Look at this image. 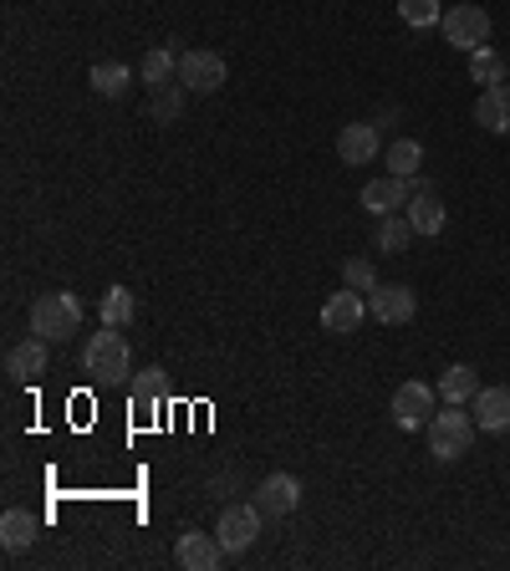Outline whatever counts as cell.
Listing matches in <instances>:
<instances>
[{"label":"cell","mask_w":510,"mask_h":571,"mask_svg":"<svg viewBox=\"0 0 510 571\" xmlns=\"http://www.w3.org/2000/svg\"><path fill=\"white\" fill-rule=\"evenodd\" d=\"M144 82H148V92L179 82V51H174V47H154V51H148V57H144Z\"/></svg>","instance_id":"obj_21"},{"label":"cell","mask_w":510,"mask_h":571,"mask_svg":"<svg viewBox=\"0 0 510 571\" xmlns=\"http://www.w3.org/2000/svg\"><path fill=\"white\" fill-rule=\"evenodd\" d=\"M87 82H92V92H98V98H122V92H128V82H134V72H128L122 61H98V67L87 72Z\"/></svg>","instance_id":"obj_23"},{"label":"cell","mask_w":510,"mask_h":571,"mask_svg":"<svg viewBox=\"0 0 510 571\" xmlns=\"http://www.w3.org/2000/svg\"><path fill=\"white\" fill-rule=\"evenodd\" d=\"M383 158H389V174L413 179V174H419V164H424V144H419V138H393V144L383 148Z\"/></svg>","instance_id":"obj_24"},{"label":"cell","mask_w":510,"mask_h":571,"mask_svg":"<svg viewBox=\"0 0 510 571\" xmlns=\"http://www.w3.org/2000/svg\"><path fill=\"white\" fill-rule=\"evenodd\" d=\"M474 393H480V373H474L470 363L444 367V377H439V398L444 403H470Z\"/></svg>","instance_id":"obj_20"},{"label":"cell","mask_w":510,"mask_h":571,"mask_svg":"<svg viewBox=\"0 0 510 571\" xmlns=\"http://www.w3.org/2000/svg\"><path fill=\"white\" fill-rule=\"evenodd\" d=\"M342 280H347L353 292H373V286H377V270H373V260L353 256V260H347V266H342Z\"/></svg>","instance_id":"obj_29"},{"label":"cell","mask_w":510,"mask_h":571,"mask_svg":"<svg viewBox=\"0 0 510 571\" xmlns=\"http://www.w3.org/2000/svg\"><path fill=\"white\" fill-rule=\"evenodd\" d=\"M164 393H169V377H164V367H144V373L128 383V403H134V419H138V424H148V414H154L158 403H164Z\"/></svg>","instance_id":"obj_17"},{"label":"cell","mask_w":510,"mask_h":571,"mask_svg":"<svg viewBox=\"0 0 510 571\" xmlns=\"http://www.w3.org/2000/svg\"><path fill=\"white\" fill-rule=\"evenodd\" d=\"M225 77H231V67H225L219 51H179V87L184 92L209 98V92L225 87Z\"/></svg>","instance_id":"obj_5"},{"label":"cell","mask_w":510,"mask_h":571,"mask_svg":"<svg viewBox=\"0 0 510 571\" xmlns=\"http://www.w3.org/2000/svg\"><path fill=\"white\" fill-rule=\"evenodd\" d=\"M474 122L486 134H510V82H496L474 98Z\"/></svg>","instance_id":"obj_18"},{"label":"cell","mask_w":510,"mask_h":571,"mask_svg":"<svg viewBox=\"0 0 510 571\" xmlns=\"http://www.w3.org/2000/svg\"><path fill=\"white\" fill-rule=\"evenodd\" d=\"M367 302H363V292H353V286H347V292H332L327 302H322V327L327 332H337V337H347V332H357L367 322Z\"/></svg>","instance_id":"obj_9"},{"label":"cell","mask_w":510,"mask_h":571,"mask_svg":"<svg viewBox=\"0 0 510 571\" xmlns=\"http://www.w3.org/2000/svg\"><path fill=\"white\" fill-rule=\"evenodd\" d=\"M261 521H266V511H261L255 500H251V505H225V511H219V525H215L225 557H241V551H251L255 535H261Z\"/></svg>","instance_id":"obj_6"},{"label":"cell","mask_w":510,"mask_h":571,"mask_svg":"<svg viewBox=\"0 0 510 571\" xmlns=\"http://www.w3.org/2000/svg\"><path fill=\"white\" fill-rule=\"evenodd\" d=\"M383 154V144H377V122H347L337 134V158L347 164V169H363V164H373V158Z\"/></svg>","instance_id":"obj_13"},{"label":"cell","mask_w":510,"mask_h":571,"mask_svg":"<svg viewBox=\"0 0 510 571\" xmlns=\"http://www.w3.org/2000/svg\"><path fill=\"white\" fill-rule=\"evenodd\" d=\"M179 102H184V87L179 82L158 87V92H154V122H174V118H179Z\"/></svg>","instance_id":"obj_28"},{"label":"cell","mask_w":510,"mask_h":571,"mask_svg":"<svg viewBox=\"0 0 510 571\" xmlns=\"http://www.w3.org/2000/svg\"><path fill=\"white\" fill-rule=\"evenodd\" d=\"M470 414L480 434H506L510 429V388H480L470 398Z\"/></svg>","instance_id":"obj_16"},{"label":"cell","mask_w":510,"mask_h":571,"mask_svg":"<svg viewBox=\"0 0 510 571\" xmlns=\"http://www.w3.org/2000/svg\"><path fill=\"white\" fill-rule=\"evenodd\" d=\"M434 388L429 383H419V377H409V383H399V393H393V424L399 429H429V419H434Z\"/></svg>","instance_id":"obj_7"},{"label":"cell","mask_w":510,"mask_h":571,"mask_svg":"<svg viewBox=\"0 0 510 571\" xmlns=\"http://www.w3.org/2000/svg\"><path fill=\"white\" fill-rule=\"evenodd\" d=\"M409 240H413L409 215H383V219H377V250L399 256V250H409Z\"/></svg>","instance_id":"obj_26"},{"label":"cell","mask_w":510,"mask_h":571,"mask_svg":"<svg viewBox=\"0 0 510 571\" xmlns=\"http://www.w3.org/2000/svg\"><path fill=\"white\" fill-rule=\"evenodd\" d=\"M399 21L409 31H429V26L444 21V6L439 0H399Z\"/></svg>","instance_id":"obj_27"},{"label":"cell","mask_w":510,"mask_h":571,"mask_svg":"<svg viewBox=\"0 0 510 571\" xmlns=\"http://www.w3.org/2000/svg\"><path fill=\"white\" fill-rule=\"evenodd\" d=\"M409 195H413V179L383 174V179H367L363 184V199H357V205H363L373 219H383V215H399V209L409 205Z\"/></svg>","instance_id":"obj_8"},{"label":"cell","mask_w":510,"mask_h":571,"mask_svg":"<svg viewBox=\"0 0 510 571\" xmlns=\"http://www.w3.org/2000/svg\"><path fill=\"white\" fill-rule=\"evenodd\" d=\"M367 312H373V322H383V327H403V322H413L419 302H413L409 286H383V280H377L373 292H367Z\"/></svg>","instance_id":"obj_10"},{"label":"cell","mask_w":510,"mask_h":571,"mask_svg":"<svg viewBox=\"0 0 510 571\" xmlns=\"http://www.w3.org/2000/svg\"><path fill=\"white\" fill-rule=\"evenodd\" d=\"M174 561H179L184 571H215L219 561H225V547H219V535H209V531H184L179 541H174Z\"/></svg>","instance_id":"obj_11"},{"label":"cell","mask_w":510,"mask_h":571,"mask_svg":"<svg viewBox=\"0 0 510 571\" xmlns=\"http://www.w3.org/2000/svg\"><path fill=\"white\" fill-rule=\"evenodd\" d=\"M82 327V302L72 292H47L31 302V332L47 342H67Z\"/></svg>","instance_id":"obj_3"},{"label":"cell","mask_w":510,"mask_h":571,"mask_svg":"<svg viewBox=\"0 0 510 571\" xmlns=\"http://www.w3.org/2000/svg\"><path fill=\"white\" fill-rule=\"evenodd\" d=\"M470 77L474 82H486V87H496V82H506L510 77V61L500 57V51L480 47V51H470Z\"/></svg>","instance_id":"obj_25"},{"label":"cell","mask_w":510,"mask_h":571,"mask_svg":"<svg viewBox=\"0 0 510 571\" xmlns=\"http://www.w3.org/2000/svg\"><path fill=\"white\" fill-rule=\"evenodd\" d=\"M439 31H444V41H450L454 51H464V57L490 47V16L480 11V6H450L444 21H439Z\"/></svg>","instance_id":"obj_4"},{"label":"cell","mask_w":510,"mask_h":571,"mask_svg":"<svg viewBox=\"0 0 510 571\" xmlns=\"http://www.w3.org/2000/svg\"><path fill=\"white\" fill-rule=\"evenodd\" d=\"M403 215H409V225H413V235H439L444 230V205H439V195L429 189L419 174H413V195H409V205H403Z\"/></svg>","instance_id":"obj_12"},{"label":"cell","mask_w":510,"mask_h":571,"mask_svg":"<svg viewBox=\"0 0 510 571\" xmlns=\"http://www.w3.org/2000/svg\"><path fill=\"white\" fill-rule=\"evenodd\" d=\"M470 444H474V414H464V403L434 408V419H429V450H434V460L454 464Z\"/></svg>","instance_id":"obj_2"},{"label":"cell","mask_w":510,"mask_h":571,"mask_svg":"<svg viewBox=\"0 0 510 571\" xmlns=\"http://www.w3.org/2000/svg\"><path fill=\"white\" fill-rule=\"evenodd\" d=\"M255 505L266 515H292L302 505V480L296 474H266L261 490H255Z\"/></svg>","instance_id":"obj_15"},{"label":"cell","mask_w":510,"mask_h":571,"mask_svg":"<svg viewBox=\"0 0 510 571\" xmlns=\"http://www.w3.org/2000/svg\"><path fill=\"white\" fill-rule=\"evenodd\" d=\"M128 363H134V353H128V342L118 337V327H102L82 342V367L98 377V383H108V388L134 383V377H128Z\"/></svg>","instance_id":"obj_1"},{"label":"cell","mask_w":510,"mask_h":571,"mask_svg":"<svg viewBox=\"0 0 510 571\" xmlns=\"http://www.w3.org/2000/svg\"><path fill=\"white\" fill-rule=\"evenodd\" d=\"M47 347H51V342L37 337V332H31L26 342H16L11 353H6V373H11V383H31V377L47 373V363H51Z\"/></svg>","instance_id":"obj_14"},{"label":"cell","mask_w":510,"mask_h":571,"mask_svg":"<svg viewBox=\"0 0 510 571\" xmlns=\"http://www.w3.org/2000/svg\"><path fill=\"white\" fill-rule=\"evenodd\" d=\"M41 535V521L31 511H6L0 515V547L6 551H26Z\"/></svg>","instance_id":"obj_19"},{"label":"cell","mask_w":510,"mask_h":571,"mask_svg":"<svg viewBox=\"0 0 510 571\" xmlns=\"http://www.w3.org/2000/svg\"><path fill=\"white\" fill-rule=\"evenodd\" d=\"M134 312H138V302H134V292H128V286H108V292H102V302H98L102 327H128V322H134Z\"/></svg>","instance_id":"obj_22"}]
</instances>
